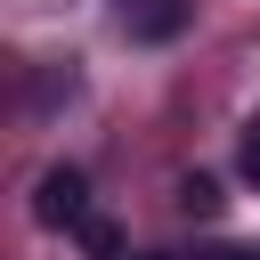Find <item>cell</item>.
<instances>
[{"instance_id":"obj_1","label":"cell","mask_w":260,"mask_h":260,"mask_svg":"<svg viewBox=\"0 0 260 260\" xmlns=\"http://www.w3.org/2000/svg\"><path fill=\"white\" fill-rule=\"evenodd\" d=\"M32 219H41V228H81V219H89V179H81L73 162H49L41 187H32Z\"/></svg>"},{"instance_id":"obj_2","label":"cell","mask_w":260,"mask_h":260,"mask_svg":"<svg viewBox=\"0 0 260 260\" xmlns=\"http://www.w3.org/2000/svg\"><path fill=\"white\" fill-rule=\"evenodd\" d=\"M219 203H228V195H219V179H203V171H187V179H179V211H187V219H219Z\"/></svg>"},{"instance_id":"obj_3","label":"cell","mask_w":260,"mask_h":260,"mask_svg":"<svg viewBox=\"0 0 260 260\" xmlns=\"http://www.w3.org/2000/svg\"><path fill=\"white\" fill-rule=\"evenodd\" d=\"M73 236H81V252H89V260H114V252H122V236H114V219H98V211H89V219H81Z\"/></svg>"},{"instance_id":"obj_4","label":"cell","mask_w":260,"mask_h":260,"mask_svg":"<svg viewBox=\"0 0 260 260\" xmlns=\"http://www.w3.org/2000/svg\"><path fill=\"white\" fill-rule=\"evenodd\" d=\"M179 16H187V8H179V0H162V8H146V16H138V32H146V41H162V32H179Z\"/></svg>"},{"instance_id":"obj_5","label":"cell","mask_w":260,"mask_h":260,"mask_svg":"<svg viewBox=\"0 0 260 260\" xmlns=\"http://www.w3.org/2000/svg\"><path fill=\"white\" fill-rule=\"evenodd\" d=\"M236 162H244V179L260 187V122H244V138H236Z\"/></svg>"},{"instance_id":"obj_6","label":"cell","mask_w":260,"mask_h":260,"mask_svg":"<svg viewBox=\"0 0 260 260\" xmlns=\"http://www.w3.org/2000/svg\"><path fill=\"white\" fill-rule=\"evenodd\" d=\"M203 260H260V252H203Z\"/></svg>"}]
</instances>
